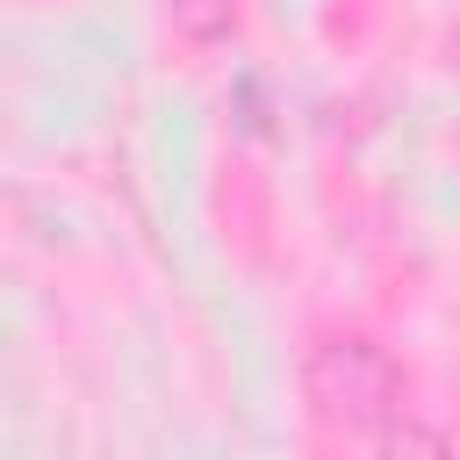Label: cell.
<instances>
[{"mask_svg":"<svg viewBox=\"0 0 460 460\" xmlns=\"http://www.w3.org/2000/svg\"><path fill=\"white\" fill-rule=\"evenodd\" d=\"M172 22L187 43H216L230 36V0H172Z\"/></svg>","mask_w":460,"mask_h":460,"instance_id":"obj_3","label":"cell"},{"mask_svg":"<svg viewBox=\"0 0 460 460\" xmlns=\"http://www.w3.org/2000/svg\"><path fill=\"white\" fill-rule=\"evenodd\" d=\"M381 460H453V438L424 417H388L381 424Z\"/></svg>","mask_w":460,"mask_h":460,"instance_id":"obj_2","label":"cell"},{"mask_svg":"<svg viewBox=\"0 0 460 460\" xmlns=\"http://www.w3.org/2000/svg\"><path fill=\"white\" fill-rule=\"evenodd\" d=\"M302 388H309V402H316L331 424H352V431L402 417V410H395L402 374H395V359H388L374 338H323V345H309Z\"/></svg>","mask_w":460,"mask_h":460,"instance_id":"obj_1","label":"cell"}]
</instances>
